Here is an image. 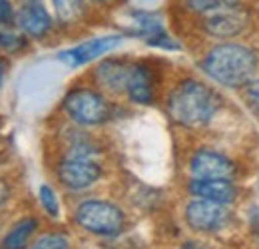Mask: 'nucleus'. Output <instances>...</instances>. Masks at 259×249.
I'll return each instance as SVG.
<instances>
[{
    "label": "nucleus",
    "instance_id": "obj_1",
    "mask_svg": "<svg viewBox=\"0 0 259 249\" xmlns=\"http://www.w3.org/2000/svg\"><path fill=\"white\" fill-rule=\"evenodd\" d=\"M259 68L257 52L237 40L218 42L201 60V70L226 88H245Z\"/></svg>",
    "mask_w": 259,
    "mask_h": 249
},
{
    "label": "nucleus",
    "instance_id": "obj_2",
    "mask_svg": "<svg viewBox=\"0 0 259 249\" xmlns=\"http://www.w3.org/2000/svg\"><path fill=\"white\" fill-rule=\"evenodd\" d=\"M222 108V96L211 86L184 80L167 96V114L182 128L201 130L209 124Z\"/></svg>",
    "mask_w": 259,
    "mask_h": 249
},
{
    "label": "nucleus",
    "instance_id": "obj_3",
    "mask_svg": "<svg viewBox=\"0 0 259 249\" xmlns=\"http://www.w3.org/2000/svg\"><path fill=\"white\" fill-rule=\"evenodd\" d=\"M199 28L205 36L218 40V42H229L245 36L253 26V12L247 4L233 6L226 10H218L205 16H199Z\"/></svg>",
    "mask_w": 259,
    "mask_h": 249
},
{
    "label": "nucleus",
    "instance_id": "obj_4",
    "mask_svg": "<svg viewBox=\"0 0 259 249\" xmlns=\"http://www.w3.org/2000/svg\"><path fill=\"white\" fill-rule=\"evenodd\" d=\"M74 218L82 229L96 235H116L124 229V223H126L124 212L116 203L104 201V199L82 201Z\"/></svg>",
    "mask_w": 259,
    "mask_h": 249
},
{
    "label": "nucleus",
    "instance_id": "obj_5",
    "mask_svg": "<svg viewBox=\"0 0 259 249\" xmlns=\"http://www.w3.org/2000/svg\"><path fill=\"white\" fill-rule=\"evenodd\" d=\"M62 108L70 120L80 126H100L110 118V104L96 90L74 88L66 94Z\"/></svg>",
    "mask_w": 259,
    "mask_h": 249
},
{
    "label": "nucleus",
    "instance_id": "obj_6",
    "mask_svg": "<svg viewBox=\"0 0 259 249\" xmlns=\"http://www.w3.org/2000/svg\"><path fill=\"white\" fill-rule=\"evenodd\" d=\"M104 170L98 163L94 156H84V154H72L66 152V156L56 165V176L60 184L68 189H88L96 182H100Z\"/></svg>",
    "mask_w": 259,
    "mask_h": 249
},
{
    "label": "nucleus",
    "instance_id": "obj_7",
    "mask_svg": "<svg viewBox=\"0 0 259 249\" xmlns=\"http://www.w3.org/2000/svg\"><path fill=\"white\" fill-rule=\"evenodd\" d=\"M229 218H231L229 203H220V201L195 197L186 208L188 225L195 231H201V233H211V231H218V229L226 227Z\"/></svg>",
    "mask_w": 259,
    "mask_h": 249
},
{
    "label": "nucleus",
    "instance_id": "obj_8",
    "mask_svg": "<svg viewBox=\"0 0 259 249\" xmlns=\"http://www.w3.org/2000/svg\"><path fill=\"white\" fill-rule=\"evenodd\" d=\"M194 180H233L235 163L231 157L213 150H197L190 159Z\"/></svg>",
    "mask_w": 259,
    "mask_h": 249
},
{
    "label": "nucleus",
    "instance_id": "obj_9",
    "mask_svg": "<svg viewBox=\"0 0 259 249\" xmlns=\"http://www.w3.org/2000/svg\"><path fill=\"white\" fill-rule=\"evenodd\" d=\"M122 40H124L122 34H106V36H100V38H92L88 42H82V44H78L70 50L60 52L58 60H62L70 68H78V66L92 62L100 56H104L106 52L118 48L122 44Z\"/></svg>",
    "mask_w": 259,
    "mask_h": 249
},
{
    "label": "nucleus",
    "instance_id": "obj_10",
    "mask_svg": "<svg viewBox=\"0 0 259 249\" xmlns=\"http://www.w3.org/2000/svg\"><path fill=\"white\" fill-rule=\"evenodd\" d=\"M126 94L132 102L148 106L154 102L156 96V72L152 66L146 62H136L130 66L128 84H126Z\"/></svg>",
    "mask_w": 259,
    "mask_h": 249
},
{
    "label": "nucleus",
    "instance_id": "obj_11",
    "mask_svg": "<svg viewBox=\"0 0 259 249\" xmlns=\"http://www.w3.org/2000/svg\"><path fill=\"white\" fill-rule=\"evenodd\" d=\"M14 24L20 28L22 34H26V36L42 38V36H46L48 32L52 30L54 20H52L50 12L44 8V4L42 2H36V4H26V6H20L18 8Z\"/></svg>",
    "mask_w": 259,
    "mask_h": 249
},
{
    "label": "nucleus",
    "instance_id": "obj_12",
    "mask_svg": "<svg viewBox=\"0 0 259 249\" xmlns=\"http://www.w3.org/2000/svg\"><path fill=\"white\" fill-rule=\"evenodd\" d=\"M132 64L118 60V58H108L102 60L94 70V80L100 88L108 90L112 94H126L128 84V74Z\"/></svg>",
    "mask_w": 259,
    "mask_h": 249
},
{
    "label": "nucleus",
    "instance_id": "obj_13",
    "mask_svg": "<svg viewBox=\"0 0 259 249\" xmlns=\"http://www.w3.org/2000/svg\"><path fill=\"white\" fill-rule=\"evenodd\" d=\"M190 193L199 199L231 203L237 197V187L233 184V180H192Z\"/></svg>",
    "mask_w": 259,
    "mask_h": 249
},
{
    "label": "nucleus",
    "instance_id": "obj_14",
    "mask_svg": "<svg viewBox=\"0 0 259 249\" xmlns=\"http://www.w3.org/2000/svg\"><path fill=\"white\" fill-rule=\"evenodd\" d=\"M36 225H38L36 218H24L16 221L2 239V249H26L30 235L36 231Z\"/></svg>",
    "mask_w": 259,
    "mask_h": 249
},
{
    "label": "nucleus",
    "instance_id": "obj_15",
    "mask_svg": "<svg viewBox=\"0 0 259 249\" xmlns=\"http://www.w3.org/2000/svg\"><path fill=\"white\" fill-rule=\"evenodd\" d=\"M56 18L64 24H74L86 14V0H52Z\"/></svg>",
    "mask_w": 259,
    "mask_h": 249
},
{
    "label": "nucleus",
    "instance_id": "obj_16",
    "mask_svg": "<svg viewBox=\"0 0 259 249\" xmlns=\"http://www.w3.org/2000/svg\"><path fill=\"white\" fill-rule=\"evenodd\" d=\"M184 8H188L190 12H194L197 16H205L218 10H226L233 6H243L245 0H182Z\"/></svg>",
    "mask_w": 259,
    "mask_h": 249
},
{
    "label": "nucleus",
    "instance_id": "obj_17",
    "mask_svg": "<svg viewBox=\"0 0 259 249\" xmlns=\"http://www.w3.org/2000/svg\"><path fill=\"white\" fill-rule=\"evenodd\" d=\"M38 197H40V203H42L44 212L50 218H58L60 216V203H58L56 191L48 186V184H42V186L38 187Z\"/></svg>",
    "mask_w": 259,
    "mask_h": 249
},
{
    "label": "nucleus",
    "instance_id": "obj_18",
    "mask_svg": "<svg viewBox=\"0 0 259 249\" xmlns=\"http://www.w3.org/2000/svg\"><path fill=\"white\" fill-rule=\"evenodd\" d=\"M32 249H70V241L62 233H46L34 241Z\"/></svg>",
    "mask_w": 259,
    "mask_h": 249
},
{
    "label": "nucleus",
    "instance_id": "obj_19",
    "mask_svg": "<svg viewBox=\"0 0 259 249\" xmlns=\"http://www.w3.org/2000/svg\"><path fill=\"white\" fill-rule=\"evenodd\" d=\"M26 46L24 36L14 34V32H0V48L4 50H20Z\"/></svg>",
    "mask_w": 259,
    "mask_h": 249
},
{
    "label": "nucleus",
    "instance_id": "obj_20",
    "mask_svg": "<svg viewBox=\"0 0 259 249\" xmlns=\"http://www.w3.org/2000/svg\"><path fill=\"white\" fill-rule=\"evenodd\" d=\"M16 20V14H14V8H12V2L10 0H0V26H8Z\"/></svg>",
    "mask_w": 259,
    "mask_h": 249
},
{
    "label": "nucleus",
    "instance_id": "obj_21",
    "mask_svg": "<svg viewBox=\"0 0 259 249\" xmlns=\"http://www.w3.org/2000/svg\"><path fill=\"white\" fill-rule=\"evenodd\" d=\"M245 98H247V102L259 112V80H251L245 86Z\"/></svg>",
    "mask_w": 259,
    "mask_h": 249
},
{
    "label": "nucleus",
    "instance_id": "obj_22",
    "mask_svg": "<svg viewBox=\"0 0 259 249\" xmlns=\"http://www.w3.org/2000/svg\"><path fill=\"white\" fill-rule=\"evenodd\" d=\"M8 195H10V186L4 180H0V205L8 199Z\"/></svg>",
    "mask_w": 259,
    "mask_h": 249
},
{
    "label": "nucleus",
    "instance_id": "obj_23",
    "mask_svg": "<svg viewBox=\"0 0 259 249\" xmlns=\"http://www.w3.org/2000/svg\"><path fill=\"white\" fill-rule=\"evenodd\" d=\"M251 227L259 235V208H253V212H251Z\"/></svg>",
    "mask_w": 259,
    "mask_h": 249
},
{
    "label": "nucleus",
    "instance_id": "obj_24",
    "mask_svg": "<svg viewBox=\"0 0 259 249\" xmlns=\"http://www.w3.org/2000/svg\"><path fill=\"white\" fill-rule=\"evenodd\" d=\"M182 249H209V247H207L205 243H201V241H194V239H192V241H186V243L182 245Z\"/></svg>",
    "mask_w": 259,
    "mask_h": 249
},
{
    "label": "nucleus",
    "instance_id": "obj_25",
    "mask_svg": "<svg viewBox=\"0 0 259 249\" xmlns=\"http://www.w3.org/2000/svg\"><path fill=\"white\" fill-rule=\"evenodd\" d=\"M20 6H26V4H36V2H42V0H16Z\"/></svg>",
    "mask_w": 259,
    "mask_h": 249
},
{
    "label": "nucleus",
    "instance_id": "obj_26",
    "mask_svg": "<svg viewBox=\"0 0 259 249\" xmlns=\"http://www.w3.org/2000/svg\"><path fill=\"white\" fill-rule=\"evenodd\" d=\"M2 80H4V62L0 60V86H2Z\"/></svg>",
    "mask_w": 259,
    "mask_h": 249
},
{
    "label": "nucleus",
    "instance_id": "obj_27",
    "mask_svg": "<svg viewBox=\"0 0 259 249\" xmlns=\"http://www.w3.org/2000/svg\"><path fill=\"white\" fill-rule=\"evenodd\" d=\"M86 2H94V4H106V2H110V0H86Z\"/></svg>",
    "mask_w": 259,
    "mask_h": 249
}]
</instances>
